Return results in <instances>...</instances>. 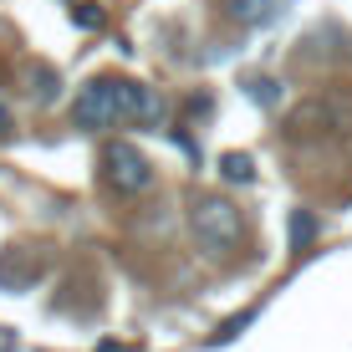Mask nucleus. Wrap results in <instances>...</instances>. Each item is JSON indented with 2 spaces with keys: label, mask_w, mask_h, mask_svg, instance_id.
Wrapping results in <instances>:
<instances>
[{
  "label": "nucleus",
  "mask_w": 352,
  "mask_h": 352,
  "mask_svg": "<svg viewBox=\"0 0 352 352\" xmlns=\"http://www.w3.org/2000/svg\"><path fill=\"white\" fill-rule=\"evenodd\" d=\"M189 225H194V240H199L210 256H230L240 245V210L220 194H199L189 204Z\"/></svg>",
  "instance_id": "f03ea898"
},
{
  "label": "nucleus",
  "mask_w": 352,
  "mask_h": 352,
  "mask_svg": "<svg viewBox=\"0 0 352 352\" xmlns=\"http://www.w3.org/2000/svg\"><path fill=\"white\" fill-rule=\"evenodd\" d=\"M10 128H16V118H10V107H6V102H0V138H6V133H10Z\"/></svg>",
  "instance_id": "9b49d317"
},
{
  "label": "nucleus",
  "mask_w": 352,
  "mask_h": 352,
  "mask_svg": "<svg viewBox=\"0 0 352 352\" xmlns=\"http://www.w3.org/2000/svg\"><path fill=\"white\" fill-rule=\"evenodd\" d=\"M225 16L240 21V26H265V21L276 16V0H220Z\"/></svg>",
  "instance_id": "39448f33"
},
{
  "label": "nucleus",
  "mask_w": 352,
  "mask_h": 352,
  "mask_svg": "<svg viewBox=\"0 0 352 352\" xmlns=\"http://www.w3.org/2000/svg\"><path fill=\"white\" fill-rule=\"evenodd\" d=\"M159 113L153 92L133 77H92L87 87L77 92L72 102V128L97 133V128H113V123H143V118Z\"/></svg>",
  "instance_id": "f257e3e1"
},
{
  "label": "nucleus",
  "mask_w": 352,
  "mask_h": 352,
  "mask_svg": "<svg viewBox=\"0 0 352 352\" xmlns=\"http://www.w3.org/2000/svg\"><path fill=\"white\" fill-rule=\"evenodd\" d=\"M102 168H107V184H113L118 194H143L153 184V164H148V153L143 148H133V143H107V153H102Z\"/></svg>",
  "instance_id": "7ed1b4c3"
},
{
  "label": "nucleus",
  "mask_w": 352,
  "mask_h": 352,
  "mask_svg": "<svg viewBox=\"0 0 352 352\" xmlns=\"http://www.w3.org/2000/svg\"><path fill=\"white\" fill-rule=\"evenodd\" d=\"M220 179H225V184H250V179H256L250 153H225V159H220Z\"/></svg>",
  "instance_id": "423d86ee"
},
{
  "label": "nucleus",
  "mask_w": 352,
  "mask_h": 352,
  "mask_svg": "<svg viewBox=\"0 0 352 352\" xmlns=\"http://www.w3.org/2000/svg\"><path fill=\"white\" fill-rule=\"evenodd\" d=\"M311 240H317V214L296 210V214H291V250H307Z\"/></svg>",
  "instance_id": "6e6552de"
},
{
  "label": "nucleus",
  "mask_w": 352,
  "mask_h": 352,
  "mask_svg": "<svg viewBox=\"0 0 352 352\" xmlns=\"http://www.w3.org/2000/svg\"><path fill=\"white\" fill-rule=\"evenodd\" d=\"M26 82H31L26 92H31L41 107H46V102H56V72H52V67H31V72H26Z\"/></svg>",
  "instance_id": "0eeeda50"
},
{
  "label": "nucleus",
  "mask_w": 352,
  "mask_h": 352,
  "mask_svg": "<svg viewBox=\"0 0 352 352\" xmlns=\"http://www.w3.org/2000/svg\"><path fill=\"white\" fill-rule=\"evenodd\" d=\"M342 128V113L332 102H301L291 113V133H337Z\"/></svg>",
  "instance_id": "20e7f679"
},
{
  "label": "nucleus",
  "mask_w": 352,
  "mask_h": 352,
  "mask_svg": "<svg viewBox=\"0 0 352 352\" xmlns=\"http://www.w3.org/2000/svg\"><path fill=\"white\" fill-rule=\"evenodd\" d=\"M72 21H77L82 31H102V6H87V0H77V6H72Z\"/></svg>",
  "instance_id": "1a4fd4ad"
},
{
  "label": "nucleus",
  "mask_w": 352,
  "mask_h": 352,
  "mask_svg": "<svg viewBox=\"0 0 352 352\" xmlns=\"http://www.w3.org/2000/svg\"><path fill=\"white\" fill-rule=\"evenodd\" d=\"M250 97H256L261 107H271V102H276L281 92H276V82H271V77H256V82H250Z\"/></svg>",
  "instance_id": "9d476101"
}]
</instances>
